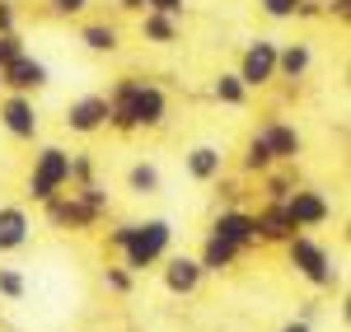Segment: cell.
Masks as SVG:
<instances>
[{"mask_svg":"<svg viewBox=\"0 0 351 332\" xmlns=\"http://www.w3.org/2000/svg\"><path fill=\"white\" fill-rule=\"evenodd\" d=\"M239 168H243V173H258V178H263L267 168H276V159H271V150H267V140H263V136H253L248 145H243Z\"/></svg>","mask_w":351,"mask_h":332,"instance_id":"obj_23","label":"cell"},{"mask_svg":"<svg viewBox=\"0 0 351 332\" xmlns=\"http://www.w3.org/2000/svg\"><path fill=\"white\" fill-rule=\"evenodd\" d=\"M0 127L14 140H38L43 117L33 108V94H5V99H0Z\"/></svg>","mask_w":351,"mask_h":332,"instance_id":"obj_6","label":"cell"},{"mask_svg":"<svg viewBox=\"0 0 351 332\" xmlns=\"http://www.w3.org/2000/svg\"><path fill=\"white\" fill-rule=\"evenodd\" d=\"M263 183H267V201H286L291 188H295V173H263Z\"/></svg>","mask_w":351,"mask_h":332,"instance_id":"obj_24","label":"cell"},{"mask_svg":"<svg viewBox=\"0 0 351 332\" xmlns=\"http://www.w3.org/2000/svg\"><path fill=\"white\" fill-rule=\"evenodd\" d=\"M202 277H206V272H202L197 257H183V253H178V257L164 262V290H169V295H192V290L202 285Z\"/></svg>","mask_w":351,"mask_h":332,"instance_id":"obj_14","label":"cell"},{"mask_svg":"<svg viewBox=\"0 0 351 332\" xmlns=\"http://www.w3.org/2000/svg\"><path fill=\"white\" fill-rule=\"evenodd\" d=\"M276 47H281V42H271V38H253V42L243 47L234 75H239L248 89H267V84L276 80Z\"/></svg>","mask_w":351,"mask_h":332,"instance_id":"obj_5","label":"cell"},{"mask_svg":"<svg viewBox=\"0 0 351 332\" xmlns=\"http://www.w3.org/2000/svg\"><path fill=\"white\" fill-rule=\"evenodd\" d=\"M169 244H173V225L169 220H127L108 234V248L122 253L127 272H145L169 257Z\"/></svg>","mask_w":351,"mask_h":332,"instance_id":"obj_2","label":"cell"},{"mask_svg":"<svg viewBox=\"0 0 351 332\" xmlns=\"http://www.w3.org/2000/svg\"><path fill=\"white\" fill-rule=\"evenodd\" d=\"M183 164H188V178L216 183L220 173H225V155H220V145H192L188 155H183Z\"/></svg>","mask_w":351,"mask_h":332,"instance_id":"obj_17","label":"cell"},{"mask_svg":"<svg viewBox=\"0 0 351 332\" xmlns=\"http://www.w3.org/2000/svg\"><path fill=\"white\" fill-rule=\"evenodd\" d=\"M43 84H47V66H43L38 56H28V52H19L0 71V89H5V94H38Z\"/></svg>","mask_w":351,"mask_h":332,"instance_id":"obj_8","label":"cell"},{"mask_svg":"<svg viewBox=\"0 0 351 332\" xmlns=\"http://www.w3.org/2000/svg\"><path fill=\"white\" fill-rule=\"evenodd\" d=\"M169 117V94L160 84L122 75L108 94V127L112 131H160Z\"/></svg>","mask_w":351,"mask_h":332,"instance_id":"obj_1","label":"cell"},{"mask_svg":"<svg viewBox=\"0 0 351 332\" xmlns=\"http://www.w3.org/2000/svg\"><path fill=\"white\" fill-rule=\"evenodd\" d=\"M75 196H80L84 206H89V211H99V216H108V192H104V188H99V183H84V188H75Z\"/></svg>","mask_w":351,"mask_h":332,"instance_id":"obj_25","label":"cell"},{"mask_svg":"<svg viewBox=\"0 0 351 332\" xmlns=\"http://www.w3.org/2000/svg\"><path fill=\"white\" fill-rule=\"evenodd\" d=\"M84 10H89V0H52V14H61V19H75Z\"/></svg>","mask_w":351,"mask_h":332,"instance_id":"obj_33","label":"cell"},{"mask_svg":"<svg viewBox=\"0 0 351 332\" xmlns=\"http://www.w3.org/2000/svg\"><path fill=\"white\" fill-rule=\"evenodd\" d=\"M145 10H155V14H169V19H183L188 0H145Z\"/></svg>","mask_w":351,"mask_h":332,"instance_id":"obj_31","label":"cell"},{"mask_svg":"<svg viewBox=\"0 0 351 332\" xmlns=\"http://www.w3.org/2000/svg\"><path fill=\"white\" fill-rule=\"evenodd\" d=\"M94 183V159L89 155H71V188H84Z\"/></svg>","mask_w":351,"mask_h":332,"instance_id":"obj_27","label":"cell"},{"mask_svg":"<svg viewBox=\"0 0 351 332\" xmlns=\"http://www.w3.org/2000/svg\"><path fill=\"white\" fill-rule=\"evenodd\" d=\"M66 127H71L75 136L104 131V127H108V94H84V99H75V103L66 108Z\"/></svg>","mask_w":351,"mask_h":332,"instance_id":"obj_10","label":"cell"},{"mask_svg":"<svg viewBox=\"0 0 351 332\" xmlns=\"http://www.w3.org/2000/svg\"><path fill=\"white\" fill-rule=\"evenodd\" d=\"M253 225H258V244H286L291 234H300L295 220L286 216V206H281V201H267V206L253 216Z\"/></svg>","mask_w":351,"mask_h":332,"instance_id":"obj_13","label":"cell"},{"mask_svg":"<svg viewBox=\"0 0 351 332\" xmlns=\"http://www.w3.org/2000/svg\"><path fill=\"white\" fill-rule=\"evenodd\" d=\"M243 253L230 244V239H220V234H206V244H202V253H197V262H202V272H230L234 262H239Z\"/></svg>","mask_w":351,"mask_h":332,"instance_id":"obj_18","label":"cell"},{"mask_svg":"<svg viewBox=\"0 0 351 332\" xmlns=\"http://www.w3.org/2000/svg\"><path fill=\"white\" fill-rule=\"evenodd\" d=\"M33 239V220L24 206H0V253H19Z\"/></svg>","mask_w":351,"mask_h":332,"instance_id":"obj_15","label":"cell"},{"mask_svg":"<svg viewBox=\"0 0 351 332\" xmlns=\"http://www.w3.org/2000/svg\"><path fill=\"white\" fill-rule=\"evenodd\" d=\"M286 206V216L295 220V229H319V225L332 220V206H328L324 192H314V188H291V196L281 201Z\"/></svg>","mask_w":351,"mask_h":332,"instance_id":"obj_7","label":"cell"},{"mask_svg":"<svg viewBox=\"0 0 351 332\" xmlns=\"http://www.w3.org/2000/svg\"><path fill=\"white\" fill-rule=\"evenodd\" d=\"M211 94H216V103H225V108H243L253 89H248V84H243L234 71H220L216 84H211Z\"/></svg>","mask_w":351,"mask_h":332,"instance_id":"obj_21","label":"cell"},{"mask_svg":"<svg viewBox=\"0 0 351 332\" xmlns=\"http://www.w3.org/2000/svg\"><path fill=\"white\" fill-rule=\"evenodd\" d=\"M141 38H145V42H155V47H173V42H178V19L145 10V14H141Z\"/></svg>","mask_w":351,"mask_h":332,"instance_id":"obj_19","label":"cell"},{"mask_svg":"<svg viewBox=\"0 0 351 332\" xmlns=\"http://www.w3.org/2000/svg\"><path fill=\"white\" fill-rule=\"evenodd\" d=\"M309 66H314L309 42H286V47H276V80L300 84L304 75H309Z\"/></svg>","mask_w":351,"mask_h":332,"instance_id":"obj_16","label":"cell"},{"mask_svg":"<svg viewBox=\"0 0 351 332\" xmlns=\"http://www.w3.org/2000/svg\"><path fill=\"white\" fill-rule=\"evenodd\" d=\"M19 52H24V38H19V28H14V33H0V71H5V66H10V61H14Z\"/></svg>","mask_w":351,"mask_h":332,"instance_id":"obj_29","label":"cell"},{"mask_svg":"<svg viewBox=\"0 0 351 332\" xmlns=\"http://www.w3.org/2000/svg\"><path fill=\"white\" fill-rule=\"evenodd\" d=\"M66 188H71V150L43 145L38 159H33V173H28V196L43 206V201H52L56 192H66Z\"/></svg>","mask_w":351,"mask_h":332,"instance_id":"obj_4","label":"cell"},{"mask_svg":"<svg viewBox=\"0 0 351 332\" xmlns=\"http://www.w3.org/2000/svg\"><path fill=\"white\" fill-rule=\"evenodd\" d=\"M14 28H19V5L0 0V33H14Z\"/></svg>","mask_w":351,"mask_h":332,"instance_id":"obj_32","label":"cell"},{"mask_svg":"<svg viewBox=\"0 0 351 332\" xmlns=\"http://www.w3.org/2000/svg\"><path fill=\"white\" fill-rule=\"evenodd\" d=\"M104 285H108L112 295H127L132 290V272L127 267H104Z\"/></svg>","mask_w":351,"mask_h":332,"instance_id":"obj_28","label":"cell"},{"mask_svg":"<svg viewBox=\"0 0 351 332\" xmlns=\"http://www.w3.org/2000/svg\"><path fill=\"white\" fill-rule=\"evenodd\" d=\"M258 136L267 140V150H271V159H276V164H295L300 150H304V136H300L291 122H281V117L263 122V127H258Z\"/></svg>","mask_w":351,"mask_h":332,"instance_id":"obj_11","label":"cell"},{"mask_svg":"<svg viewBox=\"0 0 351 332\" xmlns=\"http://www.w3.org/2000/svg\"><path fill=\"white\" fill-rule=\"evenodd\" d=\"M220 183V196H225V201H234V196H239V183H230V178H216Z\"/></svg>","mask_w":351,"mask_h":332,"instance_id":"obj_35","label":"cell"},{"mask_svg":"<svg viewBox=\"0 0 351 332\" xmlns=\"http://www.w3.org/2000/svg\"><path fill=\"white\" fill-rule=\"evenodd\" d=\"M324 14H332L337 24H347V19H351V0H328V5H324Z\"/></svg>","mask_w":351,"mask_h":332,"instance_id":"obj_34","label":"cell"},{"mask_svg":"<svg viewBox=\"0 0 351 332\" xmlns=\"http://www.w3.org/2000/svg\"><path fill=\"white\" fill-rule=\"evenodd\" d=\"M117 10H127V14H145V0H117Z\"/></svg>","mask_w":351,"mask_h":332,"instance_id":"obj_37","label":"cell"},{"mask_svg":"<svg viewBox=\"0 0 351 332\" xmlns=\"http://www.w3.org/2000/svg\"><path fill=\"white\" fill-rule=\"evenodd\" d=\"M24 277L14 272V267H0V300H24Z\"/></svg>","mask_w":351,"mask_h":332,"instance_id":"obj_26","label":"cell"},{"mask_svg":"<svg viewBox=\"0 0 351 332\" xmlns=\"http://www.w3.org/2000/svg\"><path fill=\"white\" fill-rule=\"evenodd\" d=\"M127 192L132 196H155L160 192V168L150 164V159H136V164L127 168Z\"/></svg>","mask_w":351,"mask_h":332,"instance_id":"obj_22","label":"cell"},{"mask_svg":"<svg viewBox=\"0 0 351 332\" xmlns=\"http://www.w3.org/2000/svg\"><path fill=\"white\" fill-rule=\"evenodd\" d=\"M286 257H291L295 277H304L309 285H319V290H332V285H337V262H332V253H328L319 239H309L304 229L286 239Z\"/></svg>","mask_w":351,"mask_h":332,"instance_id":"obj_3","label":"cell"},{"mask_svg":"<svg viewBox=\"0 0 351 332\" xmlns=\"http://www.w3.org/2000/svg\"><path fill=\"white\" fill-rule=\"evenodd\" d=\"M281 332H314V323H309V318H291Z\"/></svg>","mask_w":351,"mask_h":332,"instance_id":"obj_36","label":"cell"},{"mask_svg":"<svg viewBox=\"0 0 351 332\" xmlns=\"http://www.w3.org/2000/svg\"><path fill=\"white\" fill-rule=\"evenodd\" d=\"M295 5L300 0H258V10H263L267 19H295Z\"/></svg>","mask_w":351,"mask_h":332,"instance_id":"obj_30","label":"cell"},{"mask_svg":"<svg viewBox=\"0 0 351 332\" xmlns=\"http://www.w3.org/2000/svg\"><path fill=\"white\" fill-rule=\"evenodd\" d=\"M47 206V220L56 225V229H94V225L104 220L99 211H89L75 192H56L52 201H43Z\"/></svg>","mask_w":351,"mask_h":332,"instance_id":"obj_9","label":"cell"},{"mask_svg":"<svg viewBox=\"0 0 351 332\" xmlns=\"http://www.w3.org/2000/svg\"><path fill=\"white\" fill-rule=\"evenodd\" d=\"M80 42L89 47V52H99V56H112L117 47H122V33H117V24H84Z\"/></svg>","mask_w":351,"mask_h":332,"instance_id":"obj_20","label":"cell"},{"mask_svg":"<svg viewBox=\"0 0 351 332\" xmlns=\"http://www.w3.org/2000/svg\"><path fill=\"white\" fill-rule=\"evenodd\" d=\"M211 234H220V239H230L239 253L258 248V225H253V216L248 211H239V206H230V211H220L216 225H211Z\"/></svg>","mask_w":351,"mask_h":332,"instance_id":"obj_12","label":"cell"}]
</instances>
